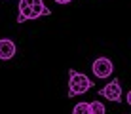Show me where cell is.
<instances>
[{"instance_id":"3","label":"cell","mask_w":131,"mask_h":114,"mask_svg":"<svg viewBox=\"0 0 131 114\" xmlns=\"http://www.w3.org/2000/svg\"><path fill=\"white\" fill-rule=\"evenodd\" d=\"M101 95H103L105 99H108V101L120 103V101H122V86H120V80L116 78V80L108 82L105 88L101 89Z\"/></svg>"},{"instance_id":"5","label":"cell","mask_w":131,"mask_h":114,"mask_svg":"<svg viewBox=\"0 0 131 114\" xmlns=\"http://www.w3.org/2000/svg\"><path fill=\"white\" fill-rule=\"evenodd\" d=\"M32 0H19V13H17V23H25L32 19Z\"/></svg>"},{"instance_id":"7","label":"cell","mask_w":131,"mask_h":114,"mask_svg":"<svg viewBox=\"0 0 131 114\" xmlns=\"http://www.w3.org/2000/svg\"><path fill=\"white\" fill-rule=\"evenodd\" d=\"M89 112L91 114H106V108L101 101H93V103H89Z\"/></svg>"},{"instance_id":"8","label":"cell","mask_w":131,"mask_h":114,"mask_svg":"<svg viewBox=\"0 0 131 114\" xmlns=\"http://www.w3.org/2000/svg\"><path fill=\"white\" fill-rule=\"evenodd\" d=\"M72 114H91L89 112V103H85V101L76 103L74 108H72Z\"/></svg>"},{"instance_id":"1","label":"cell","mask_w":131,"mask_h":114,"mask_svg":"<svg viewBox=\"0 0 131 114\" xmlns=\"http://www.w3.org/2000/svg\"><path fill=\"white\" fill-rule=\"evenodd\" d=\"M91 88H93L91 78H88L85 74L74 70V68H69V99L84 95L85 91H89Z\"/></svg>"},{"instance_id":"6","label":"cell","mask_w":131,"mask_h":114,"mask_svg":"<svg viewBox=\"0 0 131 114\" xmlns=\"http://www.w3.org/2000/svg\"><path fill=\"white\" fill-rule=\"evenodd\" d=\"M30 6H32V19H38L40 15H51V12H49V8H46L44 0H32Z\"/></svg>"},{"instance_id":"9","label":"cell","mask_w":131,"mask_h":114,"mask_svg":"<svg viewBox=\"0 0 131 114\" xmlns=\"http://www.w3.org/2000/svg\"><path fill=\"white\" fill-rule=\"evenodd\" d=\"M53 2H57V4H70L72 0H53Z\"/></svg>"},{"instance_id":"4","label":"cell","mask_w":131,"mask_h":114,"mask_svg":"<svg viewBox=\"0 0 131 114\" xmlns=\"http://www.w3.org/2000/svg\"><path fill=\"white\" fill-rule=\"evenodd\" d=\"M15 42L10 38H0V61H10L15 57Z\"/></svg>"},{"instance_id":"2","label":"cell","mask_w":131,"mask_h":114,"mask_svg":"<svg viewBox=\"0 0 131 114\" xmlns=\"http://www.w3.org/2000/svg\"><path fill=\"white\" fill-rule=\"evenodd\" d=\"M91 70H93V74H95L97 78L105 80V78H108V76L114 72V65H112V61L108 57H99V59L93 61Z\"/></svg>"}]
</instances>
